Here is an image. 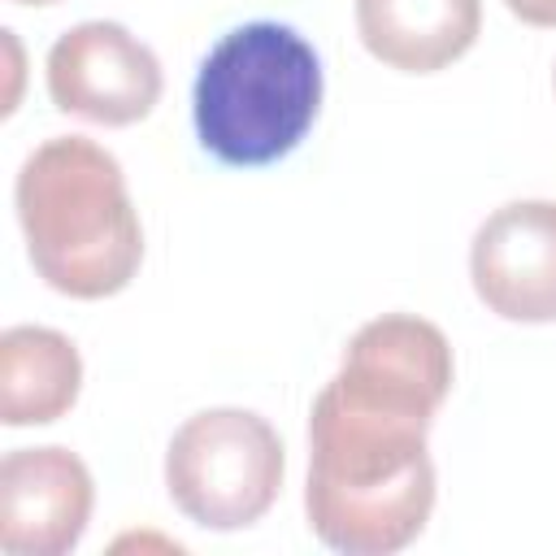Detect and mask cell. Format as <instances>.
<instances>
[{"label": "cell", "mask_w": 556, "mask_h": 556, "mask_svg": "<svg viewBox=\"0 0 556 556\" xmlns=\"http://www.w3.org/2000/svg\"><path fill=\"white\" fill-rule=\"evenodd\" d=\"M434 413L369 395L339 374L308 408V530L343 556H391L421 539L439 478L430 460Z\"/></svg>", "instance_id": "cell-1"}, {"label": "cell", "mask_w": 556, "mask_h": 556, "mask_svg": "<svg viewBox=\"0 0 556 556\" xmlns=\"http://www.w3.org/2000/svg\"><path fill=\"white\" fill-rule=\"evenodd\" d=\"M13 208L35 274L70 300H109L143 265V222L122 161L87 135H52L26 152Z\"/></svg>", "instance_id": "cell-2"}, {"label": "cell", "mask_w": 556, "mask_h": 556, "mask_svg": "<svg viewBox=\"0 0 556 556\" xmlns=\"http://www.w3.org/2000/svg\"><path fill=\"white\" fill-rule=\"evenodd\" d=\"M321 91V56L295 26L274 17L230 26L191 83L195 139L222 165H274L313 130Z\"/></svg>", "instance_id": "cell-3"}, {"label": "cell", "mask_w": 556, "mask_h": 556, "mask_svg": "<svg viewBox=\"0 0 556 556\" xmlns=\"http://www.w3.org/2000/svg\"><path fill=\"white\" fill-rule=\"evenodd\" d=\"M287 447L278 430L239 404L191 413L165 447V495L200 530L256 526L282 495Z\"/></svg>", "instance_id": "cell-4"}, {"label": "cell", "mask_w": 556, "mask_h": 556, "mask_svg": "<svg viewBox=\"0 0 556 556\" xmlns=\"http://www.w3.org/2000/svg\"><path fill=\"white\" fill-rule=\"evenodd\" d=\"M48 100L96 126L143 122L165 91L161 56L122 22H78L61 30L43 56Z\"/></svg>", "instance_id": "cell-5"}, {"label": "cell", "mask_w": 556, "mask_h": 556, "mask_svg": "<svg viewBox=\"0 0 556 556\" xmlns=\"http://www.w3.org/2000/svg\"><path fill=\"white\" fill-rule=\"evenodd\" d=\"M469 282L486 313L513 326L556 321V200H508L469 239Z\"/></svg>", "instance_id": "cell-6"}, {"label": "cell", "mask_w": 556, "mask_h": 556, "mask_svg": "<svg viewBox=\"0 0 556 556\" xmlns=\"http://www.w3.org/2000/svg\"><path fill=\"white\" fill-rule=\"evenodd\" d=\"M96 508V482L70 447H13L0 460V552L65 556L83 543Z\"/></svg>", "instance_id": "cell-7"}, {"label": "cell", "mask_w": 556, "mask_h": 556, "mask_svg": "<svg viewBox=\"0 0 556 556\" xmlns=\"http://www.w3.org/2000/svg\"><path fill=\"white\" fill-rule=\"evenodd\" d=\"M334 374L382 400L439 413L443 400L452 395L456 356L447 334L434 321L417 313H382V317H369L348 339Z\"/></svg>", "instance_id": "cell-8"}, {"label": "cell", "mask_w": 556, "mask_h": 556, "mask_svg": "<svg viewBox=\"0 0 556 556\" xmlns=\"http://www.w3.org/2000/svg\"><path fill=\"white\" fill-rule=\"evenodd\" d=\"M365 52L395 74H439L482 35V0H356Z\"/></svg>", "instance_id": "cell-9"}, {"label": "cell", "mask_w": 556, "mask_h": 556, "mask_svg": "<svg viewBox=\"0 0 556 556\" xmlns=\"http://www.w3.org/2000/svg\"><path fill=\"white\" fill-rule=\"evenodd\" d=\"M83 395L78 343L52 326H9L0 334V421L9 430L52 426Z\"/></svg>", "instance_id": "cell-10"}, {"label": "cell", "mask_w": 556, "mask_h": 556, "mask_svg": "<svg viewBox=\"0 0 556 556\" xmlns=\"http://www.w3.org/2000/svg\"><path fill=\"white\" fill-rule=\"evenodd\" d=\"M504 9L526 26L556 30V0H504Z\"/></svg>", "instance_id": "cell-11"}, {"label": "cell", "mask_w": 556, "mask_h": 556, "mask_svg": "<svg viewBox=\"0 0 556 556\" xmlns=\"http://www.w3.org/2000/svg\"><path fill=\"white\" fill-rule=\"evenodd\" d=\"M4 35V52H9V78H13V87H9V96H4V117L17 109V83H22V48H17V35L13 30H0Z\"/></svg>", "instance_id": "cell-12"}, {"label": "cell", "mask_w": 556, "mask_h": 556, "mask_svg": "<svg viewBox=\"0 0 556 556\" xmlns=\"http://www.w3.org/2000/svg\"><path fill=\"white\" fill-rule=\"evenodd\" d=\"M9 4H26V9H48V4H61V0H9Z\"/></svg>", "instance_id": "cell-13"}, {"label": "cell", "mask_w": 556, "mask_h": 556, "mask_svg": "<svg viewBox=\"0 0 556 556\" xmlns=\"http://www.w3.org/2000/svg\"><path fill=\"white\" fill-rule=\"evenodd\" d=\"M552 87H556V74H552Z\"/></svg>", "instance_id": "cell-14"}]
</instances>
